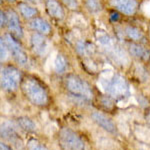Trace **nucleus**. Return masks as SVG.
Wrapping results in <instances>:
<instances>
[{
  "label": "nucleus",
  "mask_w": 150,
  "mask_h": 150,
  "mask_svg": "<svg viewBox=\"0 0 150 150\" xmlns=\"http://www.w3.org/2000/svg\"><path fill=\"white\" fill-rule=\"evenodd\" d=\"M1 135H2V137H4V138H6L7 140H9L10 142H13L14 144L16 143V139H18V134L16 133L15 130L13 129V127L10 126L9 124H7V123L4 125H2Z\"/></svg>",
  "instance_id": "obj_16"
},
{
  "label": "nucleus",
  "mask_w": 150,
  "mask_h": 150,
  "mask_svg": "<svg viewBox=\"0 0 150 150\" xmlns=\"http://www.w3.org/2000/svg\"><path fill=\"white\" fill-rule=\"evenodd\" d=\"M30 46L35 54L44 56L49 49V43L45 35L35 32L30 37Z\"/></svg>",
  "instance_id": "obj_7"
},
{
  "label": "nucleus",
  "mask_w": 150,
  "mask_h": 150,
  "mask_svg": "<svg viewBox=\"0 0 150 150\" xmlns=\"http://www.w3.org/2000/svg\"><path fill=\"white\" fill-rule=\"evenodd\" d=\"M21 90L25 97L32 104L46 106L49 103V94L46 87L34 76H25L21 81Z\"/></svg>",
  "instance_id": "obj_1"
},
{
  "label": "nucleus",
  "mask_w": 150,
  "mask_h": 150,
  "mask_svg": "<svg viewBox=\"0 0 150 150\" xmlns=\"http://www.w3.org/2000/svg\"><path fill=\"white\" fill-rule=\"evenodd\" d=\"M92 118L100 127H102L103 129H105L108 132H114L116 130L114 123L112 122V120L110 118H108L106 115L102 114L101 112H93L92 113Z\"/></svg>",
  "instance_id": "obj_13"
},
{
  "label": "nucleus",
  "mask_w": 150,
  "mask_h": 150,
  "mask_svg": "<svg viewBox=\"0 0 150 150\" xmlns=\"http://www.w3.org/2000/svg\"><path fill=\"white\" fill-rule=\"evenodd\" d=\"M45 8L49 16L53 19L62 20L64 18V9L58 0H45Z\"/></svg>",
  "instance_id": "obj_10"
},
{
  "label": "nucleus",
  "mask_w": 150,
  "mask_h": 150,
  "mask_svg": "<svg viewBox=\"0 0 150 150\" xmlns=\"http://www.w3.org/2000/svg\"><path fill=\"white\" fill-rule=\"evenodd\" d=\"M0 147H1V150H11L10 147H8L6 144H4V143H1Z\"/></svg>",
  "instance_id": "obj_25"
},
{
  "label": "nucleus",
  "mask_w": 150,
  "mask_h": 150,
  "mask_svg": "<svg viewBox=\"0 0 150 150\" xmlns=\"http://www.w3.org/2000/svg\"><path fill=\"white\" fill-rule=\"evenodd\" d=\"M106 91L110 97L116 100H123L130 95L129 84L126 79L121 75L116 74L108 80L106 85Z\"/></svg>",
  "instance_id": "obj_3"
},
{
  "label": "nucleus",
  "mask_w": 150,
  "mask_h": 150,
  "mask_svg": "<svg viewBox=\"0 0 150 150\" xmlns=\"http://www.w3.org/2000/svg\"><path fill=\"white\" fill-rule=\"evenodd\" d=\"M7 13V27H8L10 34H12L14 37L21 38L23 36V29L21 26L20 19H19L18 14L14 10H8Z\"/></svg>",
  "instance_id": "obj_8"
},
{
  "label": "nucleus",
  "mask_w": 150,
  "mask_h": 150,
  "mask_svg": "<svg viewBox=\"0 0 150 150\" xmlns=\"http://www.w3.org/2000/svg\"><path fill=\"white\" fill-rule=\"evenodd\" d=\"M27 148L28 150H47L42 144L39 143L37 140L31 139L27 142Z\"/></svg>",
  "instance_id": "obj_21"
},
{
  "label": "nucleus",
  "mask_w": 150,
  "mask_h": 150,
  "mask_svg": "<svg viewBox=\"0 0 150 150\" xmlns=\"http://www.w3.org/2000/svg\"><path fill=\"white\" fill-rule=\"evenodd\" d=\"M21 73L14 66L8 65L1 69V87L5 91L13 92L21 85Z\"/></svg>",
  "instance_id": "obj_4"
},
{
  "label": "nucleus",
  "mask_w": 150,
  "mask_h": 150,
  "mask_svg": "<svg viewBox=\"0 0 150 150\" xmlns=\"http://www.w3.org/2000/svg\"><path fill=\"white\" fill-rule=\"evenodd\" d=\"M4 39H5V42H6L7 46H8L9 52H10V55L12 56V58H13L18 64L22 65V66L27 64V62H28L27 54L24 51V49L20 45V43L17 41V38L14 37L10 33H8V34H6L4 36Z\"/></svg>",
  "instance_id": "obj_6"
},
{
  "label": "nucleus",
  "mask_w": 150,
  "mask_h": 150,
  "mask_svg": "<svg viewBox=\"0 0 150 150\" xmlns=\"http://www.w3.org/2000/svg\"><path fill=\"white\" fill-rule=\"evenodd\" d=\"M24 1L27 2V3H36L37 0H24Z\"/></svg>",
  "instance_id": "obj_26"
},
{
  "label": "nucleus",
  "mask_w": 150,
  "mask_h": 150,
  "mask_svg": "<svg viewBox=\"0 0 150 150\" xmlns=\"http://www.w3.org/2000/svg\"><path fill=\"white\" fill-rule=\"evenodd\" d=\"M110 3L116 10L125 15H133L138 9L137 0H110Z\"/></svg>",
  "instance_id": "obj_9"
},
{
  "label": "nucleus",
  "mask_w": 150,
  "mask_h": 150,
  "mask_svg": "<svg viewBox=\"0 0 150 150\" xmlns=\"http://www.w3.org/2000/svg\"><path fill=\"white\" fill-rule=\"evenodd\" d=\"M28 26L33 31L43 35H48L51 32V25L47 20L41 17H35L31 20H29Z\"/></svg>",
  "instance_id": "obj_11"
},
{
  "label": "nucleus",
  "mask_w": 150,
  "mask_h": 150,
  "mask_svg": "<svg viewBox=\"0 0 150 150\" xmlns=\"http://www.w3.org/2000/svg\"><path fill=\"white\" fill-rule=\"evenodd\" d=\"M53 68L57 74H62L66 72L67 68H68V62H67L66 57L62 53H58L56 55L54 59V63H53Z\"/></svg>",
  "instance_id": "obj_15"
},
{
  "label": "nucleus",
  "mask_w": 150,
  "mask_h": 150,
  "mask_svg": "<svg viewBox=\"0 0 150 150\" xmlns=\"http://www.w3.org/2000/svg\"><path fill=\"white\" fill-rule=\"evenodd\" d=\"M7 1H9V2H14L15 0H7Z\"/></svg>",
  "instance_id": "obj_27"
},
{
  "label": "nucleus",
  "mask_w": 150,
  "mask_h": 150,
  "mask_svg": "<svg viewBox=\"0 0 150 150\" xmlns=\"http://www.w3.org/2000/svg\"><path fill=\"white\" fill-rule=\"evenodd\" d=\"M125 34L128 36L129 39H131L133 41H139L144 38L141 31L138 28L134 27V26H127L125 28Z\"/></svg>",
  "instance_id": "obj_17"
},
{
  "label": "nucleus",
  "mask_w": 150,
  "mask_h": 150,
  "mask_svg": "<svg viewBox=\"0 0 150 150\" xmlns=\"http://www.w3.org/2000/svg\"><path fill=\"white\" fill-rule=\"evenodd\" d=\"M64 84L66 90L73 96L86 101H91L93 99V91L90 85L78 75L70 74L66 76Z\"/></svg>",
  "instance_id": "obj_2"
},
{
  "label": "nucleus",
  "mask_w": 150,
  "mask_h": 150,
  "mask_svg": "<svg viewBox=\"0 0 150 150\" xmlns=\"http://www.w3.org/2000/svg\"><path fill=\"white\" fill-rule=\"evenodd\" d=\"M144 117H145V121L147 123V126L150 128V108H148V109L145 111Z\"/></svg>",
  "instance_id": "obj_24"
},
{
  "label": "nucleus",
  "mask_w": 150,
  "mask_h": 150,
  "mask_svg": "<svg viewBox=\"0 0 150 150\" xmlns=\"http://www.w3.org/2000/svg\"><path fill=\"white\" fill-rule=\"evenodd\" d=\"M18 125L22 128L23 130L27 132H32L35 130V124L31 119H29L28 117H20L17 120Z\"/></svg>",
  "instance_id": "obj_18"
},
{
  "label": "nucleus",
  "mask_w": 150,
  "mask_h": 150,
  "mask_svg": "<svg viewBox=\"0 0 150 150\" xmlns=\"http://www.w3.org/2000/svg\"><path fill=\"white\" fill-rule=\"evenodd\" d=\"M84 4L87 10L91 13H96L102 10V3L100 0H84Z\"/></svg>",
  "instance_id": "obj_19"
},
{
  "label": "nucleus",
  "mask_w": 150,
  "mask_h": 150,
  "mask_svg": "<svg viewBox=\"0 0 150 150\" xmlns=\"http://www.w3.org/2000/svg\"><path fill=\"white\" fill-rule=\"evenodd\" d=\"M17 7H18L19 13H20V15L22 16L23 18L31 20V19L37 17L38 10L34 6L30 5V3H27V2H21V3L18 4Z\"/></svg>",
  "instance_id": "obj_14"
},
{
  "label": "nucleus",
  "mask_w": 150,
  "mask_h": 150,
  "mask_svg": "<svg viewBox=\"0 0 150 150\" xmlns=\"http://www.w3.org/2000/svg\"><path fill=\"white\" fill-rule=\"evenodd\" d=\"M58 141L63 150H84V142L80 136L69 128H62L60 130Z\"/></svg>",
  "instance_id": "obj_5"
},
{
  "label": "nucleus",
  "mask_w": 150,
  "mask_h": 150,
  "mask_svg": "<svg viewBox=\"0 0 150 150\" xmlns=\"http://www.w3.org/2000/svg\"><path fill=\"white\" fill-rule=\"evenodd\" d=\"M128 50L133 57L142 60V61H146L150 58V50L139 43H130L128 45Z\"/></svg>",
  "instance_id": "obj_12"
},
{
  "label": "nucleus",
  "mask_w": 150,
  "mask_h": 150,
  "mask_svg": "<svg viewBox=\"0 0 150 150\" xmlns=\"http://www.w3.org/2000/svg\"><path fill=\"white\" fill-rule=\"evenodd\" d=\"M0 14H1V17H0L1 18V21H0V24H1V27H4L5 25H7V13L1 10Z\"/></svg>",
  "instance_id": "obj_23"
},
{
  "label": "nucleus",
  "mask_w": 150,
  "mask_h": 150,
  "mask_svg": "<svg viewBox=\"0 0 150 150\" xmlns=\"http://www.w3.org/2000/svg\"><path fill=\"white\" fill-rule=\"evenodd\" d=\"M149 35H150V25H149Z\"/></svg>",
  "instance_id": "obj_28"
},
{
  "label": "nucleus",
  "mask_w": 150,
  "mask_h": 150,
  "mask_svg": "<svg viewBox=\"0 0 150 150\" xmlns=\"http://www.w3.org/2000/svg\"><path fill=\"white\" fill-rule=\"evenodd\" d=\"M9 54H10V52H9L5 39H4V37H1V40H0V56H1L0 58H1V62L6 61Z\"/></svg>",
  "instance_id": "obj_20"
},
{
  "label": "nucleus",
  "mask_w": 150,
  "mask_h": 150,
  "mask_svg": "<svg viewBox=\"0 0 150 150\" xmlns=\"http://www.w3.org/2000/svg\"><path fill=\"white\" fill-rule=\"evenodd\" d=\"M62 3L71 10H76L79 8V4L77 0H61Z\"/></svg>",
  "instance_id": "obj_22"
}]
</instances>
